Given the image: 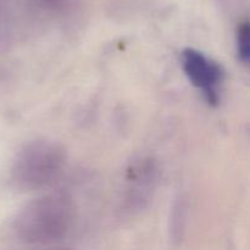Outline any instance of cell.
<instances>
[{
	"label": "cell",
	"instance_id": "6da1fadb",
	"mask_svg": "<svg viewBox=\"0 0 250 250\" xmlns=\"http://www.w3.org/2000/svg\"><path fill=\"white\" fill-rule=\"evenodd\" d=\"M75 220V204L68 195L50 193L27 203L14 220L17 238L27 244H49L67 234Z\"/></svg>",
	"mask_w": 250,
	"mask_h": 250
},
{
	"label": "cell",
	"instance_id": "7a4b0ae2",
	"mask_svg": "<svg viewBox=\"0 0 250 250\" xmlns=\"http://www.w3.org/2000/svg\"><path fill=\"white\" fill-rule=\"evenodd\" d=\"M66 149L51 139L39 138L21 146L12 161L10 181L16 189L36 192L53 185L63 172Z\"/></svg>",
	"mask_w": 250,
	"mask_h": 250
},
{
	"label": "cell",
	"instance_id": "3957f363",
	"mask_svg": "<svg viewBox=\"0 0 250 250\" xmlns=\"http://www.w3.org/2000/svg\"><path fill=\"white\" fill-rule=\"evenodd\" d=\"M127 181L128 186L121 203L122 215L134 216L146 209L153 199L158 183L155 164L149 160L138 163L129 170Z\"/></svg>",
	"mask_w": 250,
	"mask_h": 250
},
{
	"label": "cell",
	"instance_id": "277c9868",
	"mask_svg": "<svg viewBox=\"0 0 250 250\" xmlns=\"http://www.w3.org/2000/svg\"><path fill=\"white\" fill-rule=\"evenodd\" d=\"M182 67L192 84L202 90L211 104H215L216 89L224 78L221 66L202 51L188 48L182 51Z\"/></svg>",
	"mask_w": 250,
	"mask_h": 250
},
{
	"label": "cell",
	"instance_id": "5b68a950",
	"mask_svg": "<svg viewBox=\"0 0 250 250\" xmlns=\"http://www.w3.org/2000/svg\"><path fill=\"white\" fill-rule=\"evenodd\" d=\"M237 51L243 62L250 63V21L242 22L237 29Z\"/></svg>",
	"mask_w": 250,
	"mask_h": 250
},
{
	"label": "cell",
	"instance_id": "8992f818",
	"mask_svg": "<svg viewBox=\"0 0 250 250\" xmlns=\"http://www.w3.org/2000/svg\"><path fill=\"white\" fill-rule=\"evenodd\" d=\"M34 6L45 11H61L66 9L73 0H29Z\"/></svg>",
	"mask_w": 250,
	"mask_h": 250
},
{
	"label": "cell",
	"instance_id": "52a82bcc",
	"mask_svg": "<svg viewBox=\"0 0 250 250\" xmlns=\"http://www.w3.org/2000/svg\"><path fill=\"white\" fill-rule=\"evenodd\" d=\"M7 1H9V0H0V14H1L2 9H4V6L6 5Z\"/></svg>",
	"mask_w": 250,
	"mask_h": 250
},
{
	"label": "cell",
	"instance_id": "ba28073f",
	"mask_svg": "<svg viewBox=\"0 0 250 250\" xmlns=\"http://www.w3.org/2000/svg\"><path fill=\"white\" fill-rule=\"evenodd\" d=\"M51 250H71V249H67V248H55V249H51Z\"/></svg>",
	"mask_w": 250,
	"mask_h": 250
}]
</instances>
